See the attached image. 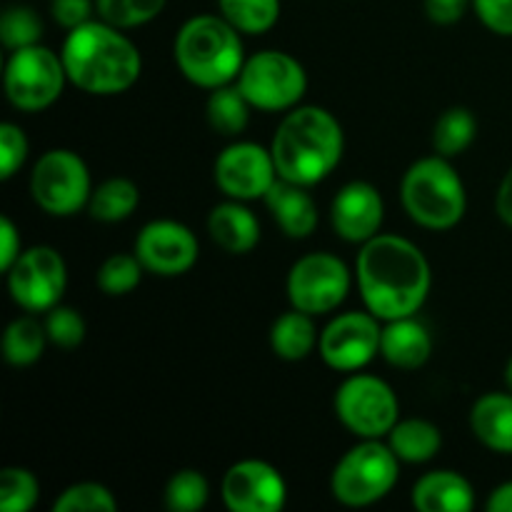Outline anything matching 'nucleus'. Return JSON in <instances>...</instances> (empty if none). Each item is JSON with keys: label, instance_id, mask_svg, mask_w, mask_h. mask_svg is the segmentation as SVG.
<instances>
[{"label": "nucleus", "instance_id": "nucleus-39", "mask_svg": "<svg viewBox=\"0 0 512 512\" xmlns=\"http://www.w3.org/2000/svg\"><path fill=\"white\" fill-rule=\"evenodd\" d=\"M50 13H53L55 23L73 30L90 20V15H93V0H53L50 3Z\"/></svg>", "mask_w": 512, "mask_h": 512}, {"label": "nucleus", "instance_id": "nucleus-44", "mask_svg": "<svg viewBox=\"0 0 512 512\" xmlns=\"http://www.w3.org/2000/svg\"><path fill=\"white\" fill-rule=\"evenodd\" d=\"M505 385H508V390L512 393V358H510L508 368H505Z\"/></svg>", "mask_w": 512, "mask_h": 512}, {"label": "nucleus", "instance_id": "nucleus-1", "mask_svg": "<svg viewBox=\"0 0 512 512\" xmlns=\"http://www.w3.org/2000/svg\"><path fill=\"white\" fill-rule=\"evenodd\" d=\"M360 295L378 320L410 318L430 293V263L423 250L400 235H375L355 263Z\"/></svg>", "mask_w": 512, "mask_h": 512}, {"label": "nucleus", "instance_id": "nucleus-29", "mask_svg": "<svg viewBox=\"0 0 512 512\" xmlns=\"http://www.w3.org/2000/svg\"><path fill=\"white\" fill-rule=\"evenodd\" d=\"M220 15L240 33H268L280 18V0H218Z\"/></svg>", "mask_w": 512, "mask_h": 512}, {"label": "nucleus", "instance_id": "nucleus-32", "mask_svg": "<svg viewBox=\"0 0 512 512\" xmlns=\"http://www.w3.org/2000/svg\"><path fill=\"white\" fill-rule=\"evenodd\" d=\"M208 480L198 470H180L165 485V505L173 512H195L208 503Z\"/></svg>", "mask_w": 512, "mask_h": 512}, {"label": "nucleus", "instance_id": "nucleus-15", "mask_svg": "<svg viewBox=\"0 0 512 512\" xmlns=\"http://www.w3.org/2000/svg\"><path fill=\"white\" fill-rule=\"evenodd\" d=\"M135 255L148 273L173 275L188 273L198 260V240L193 230L175 220H153L140 230Z\"/></svg>", "mask_w": 512, "mask_h": 512}, {"label": "nucleus", "instance_id": "nucleus-38", "mask_svg": "<svg viewBox=\"0 0 512 512\" xmlns=\"http://www.w3.org/2000/svg\"><path fill=\"white\" fill-rule=\"evenodd\" d=\"M473 8L485 28L512 38V0H473Z\"/></svg>", "mask_w": 512, "mask_h": 512}, {"label": "nucleus", "instance_id": "nucleus-17", "mask_svg": "<svg viewBox=\"0 0 512 512\" xmlns=\"http://www.w3.org/2000/svg\"><path fill=\"white\" fill-rule=\"evenodd\" d=\"M385 205L380 198L378 188L365 180H353L340 193L335 195L333 208H330V220L338 238L348 243H368L375 238L383 225Z\"/></svg>", "mask_w": 512, "mask_h": 512}, {"label": "nucleus", "instance_id": "nucleus-3", "mask_svg": "<svg viewBox=\"0 0 512 512\" xmlns=\"http://www.w3.org/2000/svg\"><path fill=\"white\" fill-rule=\"evenodd\" d=\"M345 135L333 113L318 105L293 108L270 143L278 178L310 188L328 178L343 158Z\"/></svg>", "mask_w": 512, "mask_h": 512}, {"label": "nucleus", "instance_id": "nucleus-31", "mask_svg": "<svg viewBox=\"0 0 512 512\" xmlns=\"http://www.w3.org/2000/svg\"><path fill=\"white\" fill-rule=\"evenodd\" d=\"M40 35H43V20L28 5H10L0 18V40L10 53L38 45Z\"/></svg>", "mask_w": 512, "mask_h": 512}, {"label": "nucleus", "instance_id": "nucleus-30", "mask_svg": "<svg viewBox=\"0 0 512 512\" xmlns=\"http://www.w3.org/2000/svg\"><path fill=\"white\" fill-rule=\"evenodd\" d=\"M168 0H95L100 20L120 30L138 28L163 13Z\"/></svg>", "mask_w": 512, "mask_h": 512}, {"label": "nucleus", "instance_id": "nucleus-20", "mask_svg": "<svg viewBox=\"0 0 512 512\" xmlns=\"http://www.w3.org/2000/svg\"><path fill=\"white\" fill-rule=\"evenodd\" d=\"M430 353H433V338L425 325L413 320V315L388 320L383 335H380V355L390 365L403 370H418L420 365L428 363Z\"/></svg>", "mask_w": 512, "mask_h": 512}, {"label": "nucleus", "instance_id": "nucleus-8", "mask_svg": "<svg viewBox=\"0 0 512 512\" xmlns=\"http://www.w3.org/2000/svg\"><path fill=\"white\" fill-rule=\"evenodd\" d=\"M65 73L63 58L43 45H28L10 53L5 65V95L25 113L45 110L63 95Z\"/></svg>", "mask_w": 512, "mask_h": 512}, {"label": "nucleus", "instance_id": "nucleus-24", "mask_svg": "<svg viewBox=\"0 0 512 512\" xmlns=\"http://www.w3.org/2000/svg\"><path fill=\"white\" fill-rule=\"evenodd\" d=\"M315 343H318V333H315L313 315L303 313V310H290V313L280 315L270 330V345L278 358L298 363L313 353Z\"/></svg>", "mask_w": 512, "mask_h": 512}, {"label": "nucleus", "instance_id": "nucleus-23", "mask_svg": "<svg viewBox=\"0 0 512 512\" xmlns=\"http://www.w3.org/2000/svg\"><path fill=\"white\" fill-rule=\"evenodd\" d=\"M388 445L403 463H428L443 448V435L430 420H398L388 433Z\"/></svg>", "mask_w": 512, "mask_h": 512}, {"label": "nucleus", "instance_id": "nucleus-28", "mask_svg": "<svg viewBox=\"0 0 512 512\" xmlns=\"http://www.w3.org/2000/svg\"><path fill=\"white\" fill-rule=\"evenodd\" d=\"M478 133V120L468 108H450L438 118L433 130V148L443 158L463 153Z\"/></svg>", "mask_w": 512, "mask_h": 512}, {"label": "nucleus", "instance_id": "nucleus-36", "mask_svg": "<svg viewBox=\"0 0 512 512\" xmlns=\"http://www.w3.org/2000/svg\"><path fill=\"white\" fill-rule=\"evenodd\" d=\"M45 333H48L50 343L58 348H78L85 338V320L78 310L55 305L45 318Z\"/></svg>", "mask_w": 512, "mask_h": 512}, {"label": "nucleus", "instance_id": "nucleus-6", "mask_svg": "<svg viewBox=\"0 0 512 512\" xmlns=\"http://www.w3.org/2000/svg\"><path fill=\"white\" fill-rule=\"evenodd\" d=\"M398 455L380 440H363L335 465L330 490L338 503L365 508L383 500L398 483Z\"/></svg>", "mask_w": 512, "mask_h": 512}, {"label": "nucleus", "instance_id": "nucleus-34", "mask_svg": "<svg viewBox=\"0 0 512 512\" xmlns=\"http://www.w3.org/2000/svg\"><path fill=\"white\" fill-rule=\"evenodd\" d=\"M143 263L138 255L118 253L110 255L98 270V285L105 295H128L130 290L138 288L140 275H143Z\"/></svg>", "mask_w": 512, "mask_h": 512}, {"label": "nucleus", "instance_id": "nucleus-33", "mask_svg": "<svg viewBox=\"0 0 512 512\" xmlns=\"http://www.w3.org/2000/svg\"><path fill=\"white\" fill-rule=\"evenodd\" d=\"M40 485L35 475L25 468H5L0 473V510L28 512L35 508Z\"/></svg>", "mask_w": 512, "mask_h": 512}, {"label": "nucleus", "instance_id": "nucleus-35", "mask_svg": "<svg viewBox=\"0 0 512 512\" xmlns=\"http://www.w3.org/2000/svg\"><path fill=\"white\" fill-rule=\"evenodd\" d=\"M113 493L100 483H75L60 493L53 503V512H115Z\"/></svg>", "mask_w": 512, "mask_h": 512}, {"label": "nucleus", "instance_id": "nucleus-10", "mask_svg": "<svg viewBox=\"0 0 512 512\" xmlns=\"http://www.w3.org/2000/svg\"><path fill=\"white\" fill-rule=\"evenodd\" d=\"M335 415L358 438L380 440L398 423L400 405L385 380L353 375L335 393Z\"/></svg>", "mask_w": 512, "mask_h": 512}, {"label": "nucleus", "instance_id": "nucleus-41", "mask_svg": "<svg viewBox=\"0 0 512 512\" xmlns=\"http://www.w3.org/2000/svg\"><path fill=\"white\" fill-rule=\"evenodd\" d=\"M20 258V235L10 218H0V270L8 273L15 260Z\"/></svg>", "mask_w": 512, "mask_h": 512}, {"label": "nucleus", "instance_id": "nucleus-26", "mask_svg": "<svg viewBox=\"0 0 512 512\" xmlns=\"http://www.w3.org/2000/svg\"><path fill=\"white\" fill-rule=\"evenodd\" d=\"M140 203V190L128 178H108L93 190L88 200L90 218L100 223H120L130 218Z\"/></svg>", "mask_w": 512, "mask_h": 512}, {"label": "nucleus", "instance_id": "nucleus-43", "mask_svg": "<svg viewBox=\"0 0 512 512\" xmlns=\"http://www.w3.org/2000/svg\"><path fill=\"white\" fill-rule=\"evenodd\" d=\"M485 508L490 512H512V483H503L490 493Z\"/></svg>", "mask_w": 512, "mask_h": 512}, {"label": "nucleus", "instance_id": "nucleus-40", "mask_svg": "<svg viewBox=\"0 0 512 512\" xmlns=\"http://www.w3.org/2000/svg\"><path fill=\"white\" fill-rule=\"evenodd\" d=\"M470 3L473 0H425L423 8L435 25H453L463 18Z\"/></svg>", "mask_w": 512, "mask_h": 512}, {"label": "nucleus", "instance_id": "nucleus-16", "mask_svg": "<svg viewBox=\"0 0 512 512\" xmlns=\"http://www.w3.org/2000/svg\"><path fill=\"white\" fill-rule=\"evenodd\" d=\"M285 498L283 475L263 460H240L223 478V500L233 512H278Z\"/></svg>", "mask_w": 512, "mask_h": 512}, {"label": "nucleus", "instance_id": "nucleus-22", "mask_svg": "<svg viewBox=\"0 0 512 512\" xmlns=\"http://www.w3.org/2000/svg\"><path fill=\"white\" fill-rule=\"evenodd\" d=\"M470 428L485 448L512 455V393H488L475 400Z\"/></svg>", "mask_w": 512, "mask_h": 512}, {"label": "nucleus", "instance_id": "nucleus-14", "mask_svg": "<svg viewBox=\"0 0 512 512\" xmlns=\"http://www.w3.org/2000/svg\"><path fill=\"white\" fill-rule=\"evenodd\" d=\"M275 180L273 153L258 143H233L215 160V183L233 200L265 198Z\"/></svg>", "mask_w": 512, "mask_h": 512}, {"label": "nucleus", "instance_id": "nucleus-19", "mask_svg": "<svg viewBox=\"0 0 512 512\" xmlns=\"http://www.w3.org/2000/svg\"><path fill=\"white\" fill-rule=\"evenodd\" d=\"M413 508L420 512H470L475 508L473 485L453 470H435L415 483Z\"/></svg>", "mask_w": 512, "mask_h": 512}, {"label": "nucleus", "instance_id": "nucleus-21", "mask_svg": "<svg viewBox=\"0 0 512 512\" xmlns=\"http://www.w3.org/2000/svg\"><path fill=\"white\" fill-rule=\"evenodd\" d=\"M208 233L223 250L233 255L250 253L260 240L258 218L243 205V200H233L215 205L208 218Z\"/></svg>", "mask_w": 512, "mask_h": 512}, {"label": "nucleus", "instance_id": "nucleus-9", "mask_svg": "<svg viewBox=\"0 0 512 512\" xmlns=\"http://www.w3.org/2000/svg\"><path fill=\"white\" fill-rule=\"evenodd\" d=\"M30 195L48 215H75L93 195L88 165L73 150H48L30 173Z\"/></svg>", "mask_w": 512, "mask_h": 512}, {"label": "nucleus", "instance_id": "nucleus-25", "mask_svg": "<svg viewBox=\"0 0 512 512\" xmlns=\"http://www.w3.org/2000/svg\"><path fill=\"white\" fill-rule=\"evenodd\" d=\"M250 108L253 105L248 103L243 90L238 85L228 83L220 85V88H213L208 105H205V113H208V123L215 133L225 135V138H233V135H240L248 128Z\"/></svg>", "mask_w": 512, "mask_h": 512}, {"label": "nucleus", "instance_id": "nucleus-4", "mask_svg": "<svg viewBox=\"0 0 512 512\" xmlns=\"http://www.w3.org/2000/svg\"><path fill=\"white\" fill-rule=\"evenodd\" d=\"M175 63L190 83L200 88H220L243 70L245 53L240 30L223 15H195L175 35Z\"/></svg>", "mask_w": 512, "mask_h": 512}, {"label": "nucleus", "instance_id": "nucleus-2", "mask_svg": "<svg viewBox=\"0 0 512 512\" xmlns=\"http://www.w3.org/2000/svg\"><path fill=\"white\" fill-rule=\"evenodd\" d=\"M73 85L90 95H118L133 88L143 58L128 35L105 20H88L68 33L60 53Z\"/></svg>", "mask_w": 512, "mask_h": 512}, {"label": "nucleus", "instance_id": "nucleus-27", "mask_svg": "<svg viewBox=\"0 0 512 512\" xmlns=\"http://www.w3.org/2000/svg\"><path fill=\"white\" fill-rule=\"evenodd\" d=\"M45 325H40L33 318H18L5 328L3 335V355L10 365H33L35 360H40L45 350Z\"/></svg>", "mask_w": 512, "mask_h": 512}, {"label": "nucleus", "instance_id": "nucleus-42", "mask_svg": "<svg viewBox=\"0 0 512 512\" xmlns=\"http://www.w3.org/2000/svg\"><path fill=\"white\" fill-rule=\"evenodd\" d=\"M495 210H498L500 220L512 228V168L505 173L503 183H500L498 198H495Z\"/></svg>", "mask_w": 512, "mask_h": 512}, {"label": "nucleus", "instance_id": "nucleus-37", "mask_svg": "<svg viewBox=\"0 0 512 512\" xmlns=\"http://www.w3.org/2000/svg\"><path fill=\"white\" fill-rule=\"evenodd\" d=\"M28 158V138L15 123L0 125V178L8 180Z\"/></svg>", "mask_w": 512, "mask_h": 512}, {"label": "nucleus", "instance_id": "nucleus-18", "mask_svg": "<svg viewBox=\"0 0 512 512\" xmlns=\"http://www.w3.org/2000/svg\"><path fill=\"white\" fill-rule=\"evenodd\" d=\"M265 205L288 238H308L318 228V208L305 193V185L278 178L265 195Z\"/></svg>", "mask_w": 512, "mask_h": 512}, {"label": "nucleus", "instance_id": "nucleus-11", "mask_svg": "<svg viewBox=\"0 0 512 512\" xmlns=\"http://www.w3.org/2000/svg\"><path fill=\"white\" fill-rule=\"evenodd\" d=\"M8 290L10 298L28 313H48L68 285V268H65L63 255L50 245H35L20 253L13 268L8 270Z\"/></svg>", "mask_w": 512, "mask_h": 512}, {"label": "nucleus", "instance_id": "nucleus-7", "mask_svg": "<svg viewBox=\"0 0 512 512\" xmlns=\"http://www.w3.org/2000/svg\"><path fill=\"white\" fill-rule=\"evenodd\" d=\"M238 88L253 108L293 110L308 90V73L293 55L283 50H263L243 63Z\"/></svg>", "mask_w": 512, "mask_h": 512}, {"label": "nucleus", "instance_id": "nucleus-13", "mask_svg": "<svg viewBox=\"0 0 512 512\" xmlns=\"http://www.w3.org/2000/svg\"><path fill=\"white\" fill-rule=\"evenodd\" d=\"M380 335L383 328L370 310L338 315L320 333V355L333 370L355 373L380 353Z\"/></svg>", "mask_w": 512, "mask_h": 512}, {"label": "nucleus", "instance_id": "nucleus-12", "mask_svg": "<svg viewBox=\"0 0 512 512\" xmlns=\"http://www.w3.org/2000/svg\"><path fill=\"white\" fill-rule=\"evenodd\" d=\"M350 290V270L330 253L303 255L290 268L288 298L295 310L323 315L338 308Z\"/></svg>", "mask_w": 512, "mask_h": 512}, {"label": "nucleus", "instance_id": "nucleus-5", "mask_svg": "<svg viewBox=\"0 0 512 512\" xmlns=\"http://www.w3.org/2000/svg\"><path fill=\"white\" fill-rule=\"evenodd\" d=\"M400 198L405 213L428 230L455 228L468 205L463 180L443 155L410 165L400 183Z\"/></svg>", "mask_w": 512, "mask_h": 512}]
</instances>
